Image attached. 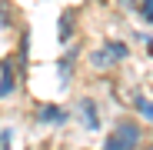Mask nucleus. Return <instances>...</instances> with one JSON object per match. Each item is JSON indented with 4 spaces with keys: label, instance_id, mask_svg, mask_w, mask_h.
Wrapping results in <instances>:
<instances>
[{
    "label": "nucleus",
    "instance_id": "nucleus-1",
    "mask_svg": "<svg viewBox=\"0 0 153 150\" xmlns=\"http://www.w3.org/2000/svg\"><path fill=\"white\" fill-rule=\"evenodd\" d=\"M137 140H140V127L130 123V120H123L120 127L107 137V147H110V150H126V147H133Z\"/></svg>",
    "mask_w": 153,
    "mask_h": 150
},
{
    "label": "nucleus",
    "instance_id": "nucleus-2",
    "mask_svg": "<svg viewBox=\"0 0 153 150\" xmlns=\"http://www.w3.org/2000/svg\"><path fill=\"white\" fill-rule=\"evenodd\" d=\"M120 57H126V47L123 43H110L107 50H100V54H93V63H110V60H120Z\"/></svg>",
    "mask_w": 153,
    "mask_h": 150
},
{
    "label": "nucleus",
    "instance_id": "nucleus-3",
    "mask_svg": "<svg viewBox=\"0 0 153 150\" xmlns=\"http://www.w3.org/2000/svg\"><path fill=\"white\" fill-rule=\"evenodd\" d=\"M80 110H83V123H87L90 130H97V110H93V104H90V100H83Z\"/></svg>",
    "mask_w": 153,
    "mask_h": 150
},
{
    "label": "nucleus",
    "instance_id": "nucleus-4",
    "mask_svg": "<svg viewBox=\"0 0 153 150\" xmlns=\"http://www.w3.org/2000/svg\"><path fill=\"white\" fill-rule=\"evenodd\" d=\"M40 117H43L47 123H60V120H63V110H57V107H43Z\"/></svg>",
    "mask_w": 153,
    "mask_h": 150
},
{
    "label": "nucleus",
    "instance_id": "nucleus-5",
    "mask_svg": "<svg viewBox=\"0 0 153 150\" xmlns=\"http://www.w3.org/2000/svg\"><path fill=\"white\" fill-rule=\"evenodd\" d=\"M140 10H143V17L153 23V0H143V4H140Z\"/></svg>",
    "mask_w": 153,
    "mask_h": 150
},
{
    "label": "nucleus",
    "instance_id": "nucleus-6",
    "mask_svg": "<svg viewBox=\"0 0 153 150\" xmlns=\"http://www.w3.org/2000/svg\"><path fill=\"white\" fill-rule=\"evenodd\" d=\"M140 110H143L146 117H153V104H146V100H140Z\"/></svg>",
    "mask_w": 153,
    "mask_h": 150
},
{
    "label": "nucleus",
    "instance_id": "nucleus-7",
    "mask_svg": "<svg viewBox=\"0 0 153 150\" xmlns=\"http://www.w3.org/2000/svg\"><path fill=\"white\" fill-rule=\"evenodd\" d=\"M150 50H153V40H150Z\"/></svg>",
    "mask_w": 153,
    "mask_h": 150
}]
</instances>
